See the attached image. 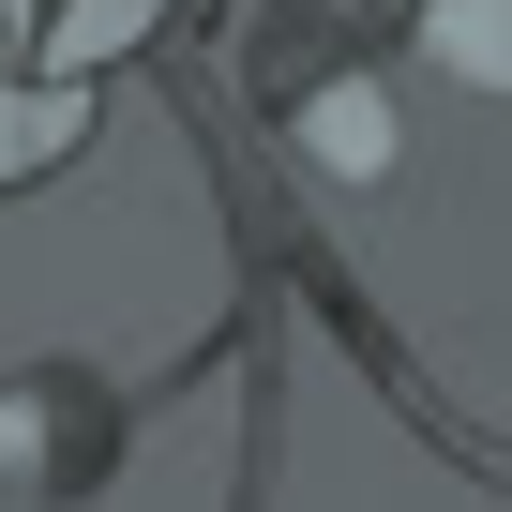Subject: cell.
Wrapping results in <instances>:
<instances>
[{
  "label": "cell",
  "mask_w": 512,
  "mask_h": 512,
  "mask_svg": "<svg viewBox=\"0 0 512 512\" xmlns=\"http://www.w3.org/2000/svg\"><path fill=\"white\" fill-rule=\"evenodd\" d=\"M302 136H317L347 181H377V166H392V106H377V91H317V106H302Z\"/></svg>",
  "instance_id": "cell-4"
},
{
  "label": "cell",
  "mask_w": 512,
  "mask_h": 512,
  "mask_svg": "<svg viewBox=\"0 0 512 512\" xmlns=\"http://www.w3.org/2000/svg\"><path fill=\"white\" fill-rule=\"evenodd\" d=\"M31 31H46V0H0V46H31Z\"/></svg>",
  "instance_id": "cell-5"
},
{
  "label": "cell",
  "mask_w": 512,
  "mask_h": 512,
  "mask_svg": "<svg viewBox=\"0 0 512 512\" xmlns=\"http://www.w3.org/2000/svg\"><path fill=\"white\" fill-rule=\"evenodd\" d=\"M422 46H437L452 76H482V91H512V0H437V16H422Z\"/></svg>",
  "instance_id": "cell-3"
},
{
  "label": "cell",
  "mask_w": 512,
  "mask_h": 512,
  "mask_svg": "<svg viewBox=\"0 0 512 512\" xmlns=\"http://www.w3.org/2000/svg\"><path fill=\"white\" fill-rule=\"evenodd\" d=\"M76 136H91V76H0V181H46V166H76Z\"/></svg>",
  "instance_id": "cell-1"
},
{
  "label": "cell",
  "mask_w": 512,
  "mask_h": 512,
  "mask_svg": "<svg viewBox=\"0 0 512 512\" xmlns=\"http://www.w3.org/2000/svg\"><path fill=\"white\" fill-rule=\"evenodd\" d=\"M151 16H166V0H61V16L31 31V61L46 76H106L121 46H151Z\"/></svg>",
  "instance_id": "cell-2"
}]
</instances>
